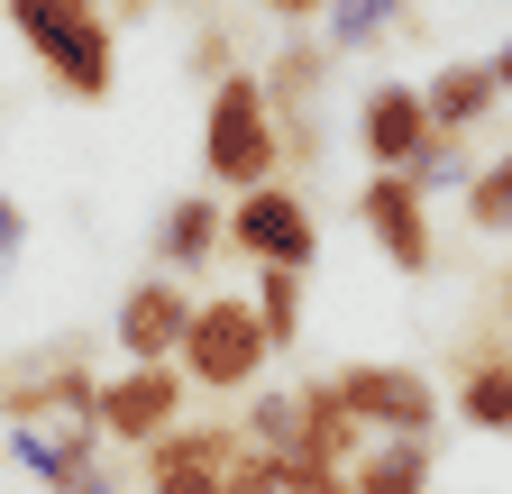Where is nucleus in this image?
Instances as JSON below:
<instances>
[{
    "label": "nucleus",
    "mask_w": 512,
    "mask_h": 494,
    "mask_svg": "<svg viewBox=\"0 0 512 494\" xmlns=\"http://www.w3.org/2000/svg\"><path fill=\"white\" fill-rule=\"evenodd\" d=\"M10 37L55 74V92H74V101H110V74H119L110 10H83V0H10Z\"/></svg>",
    "instance_id": "obj_1"
},
{
    "label": "nucleus",
    "mask_w": 512,
    "mask_h": 494,
    "mask_svg": "<svg viewBox=\"0 0 512 494\" xmlns=\"http://www.w3.org/2000/svg\"><path fill=\"white\" fill-rule=\"evenodd\" d=\"M92 403H101V376L83 339H46L0 366V430H92Z\"/></svg>",
    "instance_id": "obj_2"
},
{
    "label": "nucleus",
    "mask_w": 512,
    "mask_h": 494,
    "mask_svg": "<svg viewBox=\"0 0 512 494\" xmlns=\"http://www.w3.org/2000/svg\"><path fill=\"white\" fill-rule=\"evenodd\" d=\"M202 165H211V183H229V193L275 183L284 129H275V101H266V83H256V74H220V83H211V110H202Z\"/></svg>",
    "instance_id": "obj_3"
},
{
    "label": "nucleus",
    "mask_w": 512,
    "mask_h": 494,
    "mask_svg": "<svg viewBox=\"0 0 512 494\" xmlns=\"http://www.w3.org/2000/svg\"><path fill=\"white\" fill-rule=\"evenodd\" d=\"M266 330H256V302L238 293H211V302H192V330L174 348L183 366V385H202V394H256V376H266Z\"/></svg>",
    "instance_id": "obj_4"
},
{
    "label": "nucleus",
    "mask_w": 512,
    "mask_h": 494,
    "mask_svg": "<svg viewBox=\"0 0 512 494\" xmlns=\"http://www.w3.org/2000/svg\"><path fill=\"white\" fill-rule=\"evenodd\" d=\"M330 394L357 412L366 440H430L439 430V385L403 357H357V366H330Z\"/></svg>",
    "instance_id": "obj_5"
},
{
    "label": "nucleus",
    "mask_w": 512,
    "mask_h": 494,
    "mask_svg": "<svg viewBox=\"0 0 512 494\" xmlns=\"http://www.w3.org/2000/svg\"><path fill=\"white\" fill-rule=\"evenodd\" d=\"M229 247H238V257H256V266L311 275V257H320V220H311V202L293 193V183L275 174V183H256V193L229 202Z\"/></svg>",
    "instance_id": "obj_6"
},
{
    "label": "nucleus",
    "mask_w": 512,
    "mask_h": 494,
    "mask_svg": "<svg viewBox=\"0 0 512 494\" xmlns=\"http://www.w3.org/2000/svg\"><path fill=\"white\" fill-rule=\"evenodd\" d=\"M183 366H119V376H101V403H92V440L101 449H147L165 440V430L183 421Z\"/></svg>",
    "instance_id": "obj_7"
},
{
    "label": "nucleus",
    "mask_w": 512,
    "mask_h": 494,
    "mask_svg": "<svg viewBox=\"0 0 512 494\" xmlns=\"http://www.w3.org/2000/svg\"><path fill=\"white\" fill-rule=\"evenodd\" d=\"M357 220H366V238L384 247V266H394V275H430V266H439L430 193H421L412 174H366V183H357Z\"/></svg>",
    "instance_id": "obj_8"
},
{
    "label": "nucleus",
    "mask_w": 512,
    "mask_h": 494,
    "mask_svg": "<svg viewBox=\"0 0 512 494\" xmlns=\"http://www.w3.org/2000/svg\"><path fill=\"white\" fill-rule=\"evenodd\" d=\"M183 330H192V293L174 275H138L119 293V312H110V339H119L128 366H174Z\"/></svg>",
    "instance_id": "obj_9"
},
{
    "label": "nucleus",
    "mask_w": 512,
    "mask_h": 494,
    "mask_svg": "<svg viewBox=\"0 0 512 494\" xmlns=\"http://www.w3.org/2000/svg\"><path fill=\"white\" fill-rule=\"evenodd\" d=\"M375 440L357 430V412L330 394V376H311V385H293V458L311 467V476H330V485H348V467L366 458Z\"/></svg>",
    "instance_id": "obj_10"
},
{
    "label": "nucleus",
    "mask_w": 512,
    "mask_h": 494,
    "mask_svg": "<svg viewBox=\"0 0 512 494\" xmlns=\"http://www.w3.org/2000/svg\"><path fill=\"white\" fill-rule=\"evenodd\" d=\"M0 449H10V467H28L46 494H110V458L92 430H0Z\"/></svg>",
    "instance_id": "obj_11"
},
{
    "label": "nucleus",
    "mask_w": 512,
    "mask_h": 494,
    "mask_svg": "<svg viewBox=\"0 0 512 494\" xmlns=\"http://www.w3.org/2000/svg\"><path fill=\"white\" fill-rule=\"evenodd\" d=\"M357 147H366V174H412L421 147H430L421 83H375V92L357 101Z\"/></svg>",
    "instance_id": "obj_12"
},
{
    "label": "nucleus",
    "mask_w": 512,
    "mask_h": 494,
    "mask_svg": "<svg viewBox=\"0 0 512 494\" xmlns=\"http://www.w3.org/2000/svg\"><path fill=\"white\" fill-rule=\"evenodd\" d=\"M220 247H229V211H220V193H174V202H165V220H156V257H165V275H202V266H220Z\"/></svg>",
    "instance_id": "obj_13"
},
{
    "label": "nucleus",
    "mask_w": 512,
    "mask_h": 494,
    "mask_svg": "<svg viewBox=\"0 0 512 494\" xmlns=\"http://www.w3.org/2000/svg\"><path fill=\"white\" fill-rule=\"evenodd\" d=\"M458 421L485 430V440H512V348H467L458 357Z\"/></svg>",
    "instance_id": "obj_14"
},
{
    "label": "nucleus",
    "mask_w": 512,
    "mask_h": 494,
    "mask_svg": "<svg viewBox=\"0 0 512 494\" xmlns=\"http://www.w3.org/2000/svg\"><path fill=\"white\" fill-rule=\"evenodd\" d=\"M494 101H503V92H494V74H485V55H458V65H439V74L421 83V110H430L439 138H467Z\"/></svg>",
    "instance_id": "obj_15"
},
{
    "label": "nucleus",
    "mask_w": 512,
    "mask_h": 494,
    "mask_svg": "<svg viewBox=\"0 0 512 494\" xmlns=\"http://www.w3.org/2000/svg\"><path fill=\"white\" fill-rule=\"evenodd\" d=\"M430 476H439V449L430 440H375L348 467V494H430Z\"/></svg>",
    "instance_id": "obj_16"
},
{
    "label": "nucleus",
    "mask_w": 512,
    "mask_h": 494,
    "mask_svg": "<svg viewBox=\"0 0 512 494\" xmlns=\"http://www.w3.org/2000/svg\"><path fill=\"white\" fill-rule=\"evenodd\" d=\"M320 74H330V46L293 28V37H284V55H275L256 83H266V101H284V110H311V101H320Z\"/></svg>",
    "instance_id": "obj_17"
},
{
    "label": "nucleus",
    "mask_w": 512,
    "mask_h": 494,
    "mask_svg": "<svg viewBox=\"0 0 512 494\" xmlns=\"http://www.w3.org/2000/svg\"><path fill=\"white\" fill-rule=\"evenodd\" d=\"M467 229L476 238H512V147L476 156V174H467Z\"/></svg>",
    "instance_id": "obj_18"
},
{
    "label": "nucleus",
    "mask_w": 512,
    "mask_h": 494,
    "mask_svg": "<svg viewBox=\"0 0 512 494\" xmlns=\"http://www.w3.org/2000/svg\"><path fill=\"white\" fill-rule=\"evenodd\" d=\"M238 440L256 458H293V385H256L247 412H238Z\"/></svg>",
    "instance_id": "obj_19"
},
{
    "label": "nucleus",
    "mask_w": 512,
    "mask_h": 494,
    "mask_svg": "<svg viewBox=\"0 0 512 494\" xmlns=\"http://www.w3.org/2000/svg\"><path fill=\"white\" fill-rule=\"evenodd\" d=\"M256 330H266V348H293L302 339V275H284V266H256Z\"/></svg>",
    "instance_id": "obj_20"
},
{
    "label": "nucleus",
    "mask_w": 512,
    "mask_h": 494,
    "mask_svg": "<svg viewBox=\"0 0 512 494\" xmlns=\"http://www.w3.org/2000/svg\"><path fill=\"white\" fill-rule=\"evenodd\" d=\"M384 28H394V10H375V0H339L330 28H320V46H330V55H357V46H375Z\"/></svg>",
    "instance_id": "obj_21"
},
{
    "label": "nucleus",
    "mask_w": 512,
    "mask_h": 494,
    "mask_svg": "<svg viewBox=\"0 0 512 494\" xmlns=\"http://www.w3.org/2000/svg\"><path fill=\"white\" fill-rule=\"evenodd\" d=\"M467 138H439L430 129V147H421V165H412V183H421V193H448V183H458V193H467Z\"/></svg>",
    "instance_id": "obj_22"
},
{
    "label": "nucleus",
    "mask_w": 512,
    "mask_h": 494,
    "mask_svg": "<svg viewBox=\"0 0 512 494\" xmlns=\"http://www.w3.org/2000/svg\"><path fill=\"white\" fill-rule=\"evenodd\" d=\"M247 494H330V476H311L302 458H266V467H256V485Z\"/></svg>",
    "instance_id": "obj_23"
},
{
    "label": "nucleus",
    "mask_w": 512,
    "mask_h": 494,
    "mask_svg": "<svg viewBox=\"0 0 512 494\" xmlns=\"http://www.w3.org/2000/svg\"><path fill=\"white\" fill-rule=\"evenodd\" d=\"M28 247V211H19V193H0V266H10Z\"/></svg>",
    "instance_id": "obj_24"
},
{
    "label": "nucleus",
    "mask_w": 512,
    "mask_h": 494,
    "mask_svg": "<svg viewBox=\"0 0 512 494\" xmlns=\"http://www.w3.org/2000/svg\"><path fill=\"white\" fill-rule=\"evenodd\" d=\"M485 74H494V92H503V101H512V37H503V46H494V55H485Z\"/></svg>",
    "instance_id": "obj_25"
},
{
    "label": "nucleus",
    "mask_w": 512,
    "mask_h": 494,
    "mask_svg": "<svg viewBox=\"0 0 512 494\" xmlns=\"http://www.w3.org/2000/svg\"><path fill=\"white\" fill-rule=\"evenodd\" d=\"M147 494H220L211 476H165V485H147Z\"/></svg>",
    "instance_id": "obj_26"
},
{
    "label": "nucleus",
    "mask_w": 512,
    "mask_h": 494,
    "mask_svg": "<svg viewBox=\"0 0 512 494\" xmlns=\"http://www.w3.org/2000/svg\"><path fill=\"white\" fill-rule=\"evenodd\" d=\"M494 312H503V330H512V275H503V293H494Z\"/></svg>",
    "instance_id": "obj_27"
},
{
    "label": "nucleus",
    "mask_w": 512,
    "mask_h": 494,
    "mask_svg": "<svg viewBox=\"0 0 512 494\" xmlns=\"http://www.w3.org/2000/svg\"><path fill=\"white\" fill-rule=\"evenodd\" d=\"M330 494H348V485H330Z\"/></svg>",
    "instance_id": "obj_28"
},
{
    "label": "nucleus",
    "mask_w": 512,
    "mask_h": 494,
    "mask_svg": "<svg viewBox=\"0 0 512 494\" xmlns=\"http://www.w3.org/2000/svg\"><path fill=\"white\" fill-rule=\"evenodd\" d=\"M0 458H10V449H0Z\"/></svg>",
    "instance_id": "obj_29"
}]
</instances>
